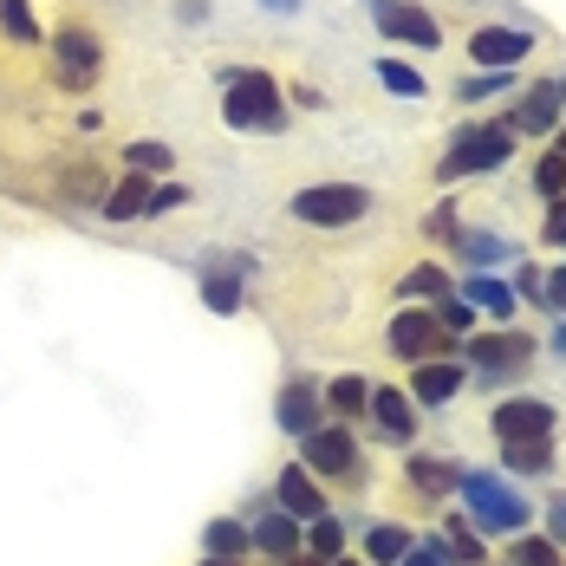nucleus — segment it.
Instances as JSON below:
<instances>
[{
  "mask_svg": "<svg viewBox=\"0 0 566 566\" xmlns=\"http://www.w3.org/2000/svg\"><path fill=\"white\" fill-rule=\"evenodd\" d=\"M455 489H462V502H469V527H475V534H527L534 509L514 495L502 475H482V469H475V475H462Z\"/></svg>",
  "mask_w": 566,
  "mask_h": 566,
  "instance_id": "obj_1",
  "label": "nucleus"
},
{
  "mask_svg": "<svg viewBox=\"0 0 566 566\" xmlns=\"http://www.w3.org/2000/svg\"><path fill=\"white\" fill-rule=\"evenodd\" d=\"M222 85H228L222 117L234 130H286V105H281L274 72H222Z\"/></svg>",
  "mask_w": 566,
  "mask_h": 566,
  "instance_id": "obj_2",
  "label": "nucleus"
},
{
  "mask_svg": "<svg viewBox=\"0 0 566 566\" xmlns=\"http://www.w3.org/2000/svg\"><path fill=\"white\" fill-rule=\"evenodd\" d=\"M509 157H514V124L509 117H495V124H462L455 144H450V157L437 164V176H443V182H455V176H489V170H502Z\"/></svg>",
  "mask_w": 566,
  "mask_h": 566,
  "instance_id": "obj_3",
  "label": "nucleus"
},
{
  "mask_svg": "<svg viewBox=\"0 0 566 566\" xmlns=\"http://www.w3.org/2000/svg\"><path fill=\"white\" fill-rule=\"evenodd\" d=\"M371 216V189L365 182H306L293 196V222L306 228H352Z\"/></svg>",
  "mask_w": 566,
  "mask_h": 566,
  "instance_id": "obj_4",
  "label": "nucleus"
},
{
  "mask_svg": "<svg viewBox=\"0 0 566 566\" xmlns=\"http://www.w3.org/2000/svg\"><path fill=\"white\" fill-rule=\"evenodd\" d=\"M365 7H371V20H378L385 40H403V46H417V53H437V46H443L437 13H423L417 0H365Z\"/></svg>",
  "mask_w": 566,
  "mask_h": 566,
  "instance_id": "obj_5",
  "label": "nucleus"
},
{
  "mask_svg": "<svg viewBox=\"0 0 566 566\" xmlns=\"http://www.w3.org/2000/svg\"><path fill=\"white\" fill-rule=\"evenodd\" d=\"M391 352L403 365H423V358H450L455 339L437 326V313H423V306H403L391 319Z\"/></svg>",
  "mask_w": 566,
  "mask_h": 566,
  "instance_id": "obj_6",
  "label": "nucleus"
},
{
  "mask_svg": "<svg viewBox=\"0 0 566 566\" xmlns=\"http://www.w3.org/2000/svg\"><path fill=\"white\" fill-rule=\"evenodd\" d=\"M300 462H306L313 475L345 482V475H358V437H352L345 423H319L313 437H300Z\"/></svg>",
  "mask_w": 566,
  "mask_h": 566,
  "instance_id": "obj_7",
  "label": "nucleus"
},
{
  "mask_svg": "<svg viewBox=\"0 0 566 566\" xmlns=\"http://www.w3.org/2000/svg\"><path fill=\"white\" fill-rule=\"evenodd\" d=\"M53 72H59V85L65 92H92L98 85V72H105V46L92 40V33H59L53 40Z\"/></svg>",
  "mask_w": 566,
  "mask_h": 566,
  "instance_id": "obj_8",
  "label": "nucleus"
},
{
  "mask_svg": "<svg viewBox=\"0 0 566 566\" xmlns=\"http://www.w3.org/2000/svg\"><path fill=\"white\" fill-rule=\"evenodd\" d=\"M300 541H306V527H300L281 502H268V509L248 521V547H254V554H268V560H281V566L300 560Z\"/></svg>",
  "mask_w": 566,
  "mask_h": 566,
  "instance_id": "obj_9",
  "label": "nucleus"
},
{
  "mask_svg": "<svg viewBox=\"0 0 566 566\" xmlns=\"http://www.w3.org/2000/svg\"><path fill=\"white\" fill-rule=\"evenodd\" d=\"M527 53H534L527 27H475L469 33V65H482V72H514Z\"/></svg>",
  "mask_w": 566,
  "mask_h": 566,
  "instance_id": "obj_10",
  "label": "nucleus"
},
{
  "mask_svg": "<svg viewBox=\"0 0 566 566\" xmlns=\"http://www.w3.org/2000/svg\"><path fill=\"white\" fill-rule=\"evenodd\" d=\"M274 502H281L300 527L306 521H319V514H333V502H326V489H319V475L306 469V462H286L281 469V482H274Z\"/></svg>",
  "mask_w": 566,
  "mask_h": 566,
  "instance_id": "obj_11",
  "label": "nucleus"
},
{
  "mask_svg": "<svg viewBox=\"0 0 566 566\" xmlns=\"http://www.w3.org/2000/svg\"><path fill=\"white\" fill-rule=\"evenodd\" d=\"M254 274V261L248 254H209V268H202V300H209V313H241V281Z\"/></svg>",
  "mask_w": 566,
  "mask_h": 566,
  "instance_id": "obj_12",
  "label": "nucleus"
},
{
  "mask_svg": "<svg viewBox=\"0 0 566 566\" xmlns=\"http://www.w3.org/2000/svg\"><path fill=\"white\" fill-rule=\"evenodd\" d=\"M554 423H560V410H554L547 397H502V410H495V437H502V443L547 437Z\"/></svg>",
  "mask_w": 566,
  "mask_h": 566,
  "instance_id": "obj_13",
  "label": "nucleus"
},
{
  "mask_svg": "<svg viewBox=\"0 0 566 566\" xmlns=\"http://www.w3.org/2000/svg\"><path fill=\"white\" fill-rule=\"evenodd\" d=\"M462 378H469V365L462 358H423V365H410V403H450L455 391H462Z\"/></svg>",
  "mask_w": 566,
  "mask_h": 566,
  "instance_id": "obj_14",
  "label": "nucleus"
},
{
  "mask_svg": "<svg viewBox=\"0 0 566 566\" xmlns=\"http://www.w3.org/2000/svg\"><path fill=\"white\" fill-rule=\"evenodd\" d=\"M469 358H475V371H489V378H509L514 365H527L534 358V339L527 333H482V339H469Z\"/></svg>",
  "mask_w": 566,
  "mask_h": 566,
  "instance_id": "obj_15",
  "label": "nucleus"
},
{
  "mask_svg": "<svg viewBox=\"0 0 566 566\" xmlns=\"http://www.w3.org/2000/svg\"><path fill=\"white\" fill-rule=\"evenodd\" d=\"M319 410H326V397L313 378H286L281 385V403H274V417H281L286 437H313L319 430Z\"/></svg>",
  "mask_w": 566,
  "mask_h": 566,
  "instance_id": "obj_16",
  "label": "nucleus"
},
{
  "mask_svg": "<svg viewBox=\"0 0 566 566\" xmlns=\"http://www.w3.org/2000/svg\"><path fill=\"white\" fill-rule=\"evenodd\" d=\"M560 105H566V72L560 78H547V85H534V92H521V105H514V130L521 137H541V130H554L560 124Z\"/></svg>",
  "mask_w": 566,
  "mask_h": 566,
  "instance_id": "obj_17",
  "label": "nucleus"
},
{
  "mask_svg": "<svg viewBox=\"0 0 566 566\" xmlns=\"http://www.w3.org/2000/svg\"><path fill=\"white\" fill-rule=\"evenodd\" d=\"M371 430L385 437V443H417V410H410V397L391 391V385H371Z\"/></svg>",
  "mask_w": 566,
  "mask_h": 566,
  "instance_id": "obj_18",
  "label": "nucleus"
},
{
  "mask_svg": "<svg viewBox=\"0 0 566 566\" xmlns=\"http://www.w3.org/2000/svg\"><path fill=\"white\" fill-rule=\"evenodd\" d=\"M455 254H462V268L489 274V268H502V261H514L521 248H514L509 234H495V228H455Z\"/></svg>",
  "mask_w": 566,
  "mask_h": 566,
  "instance_id": "obj_19",
  "label": "nucleus"
},
{
  "mask_svg": "<svg viewBox=\"0 0 566 566\" xmlns=\"http://www.w3.org/2000/svg\"><path fill=\"white\" fill-rule=\"evenodd\" d=\"M150 189H157V176H124V182H117L112 196H105V202H98V209H105V216H112V222H130V216H150Z\"/></svg>",
  "mask_w": 566,
  "mask_h": 566,
  "instance_id": "obj_20",
  "label": "nucleus"
},
{
  "mask_svg": "<svg viewBox=\"0 0 566 566\" xmlns=\"http://www.w3.org/2000/svg\"><path fill=\"white\" fill-rule=\"evenodd\" d=\"M462 300L475 306V313H489V319H514V286H502V281H489V274H469L462 281Z\"/></svg>",
  "mask_w": 566,
  "mask_h": 566,
  "instance_id": "obj_21",
  "label": "nucleus"
},
{
  "mask_svg": "<svg viewBox=\"0 0 566 566\" xmlns=\"http://www.w3.org/2000/svg\"><path fill=\"white\" fill-rule=\"evenodd\" d=\"M319 397H326V410H333V417H345V423L371 410V385H365L358 371H345V378H333V385H319Z\"/></svg>",
  "mask_w": 566,
  "mask_h": 566,
  "instance_id": "obj_22",
  "label": "nucleus"
},
{
  "mask_svg": "<svg viewBox=\"0 0 566 566\" xmlns=\"http://www.w3.org/2000/svg\"><path fill=\"white\" fill-rule=\"evenodd\" d=\"M410 489H423V495H450L455 482H462V469L455 462H443V455H410Z\"/></svg>",
  "mask_w": 566,
  "mask_h": 566,
  "instance_id": "obj_23",
  "label": "nucleus"
},
{
  "mask_svg": "<svg viewBox=\"0 0 566 566\" xmlns=\"http://www.w3.org/2000/svg\"><path fill=\"white\" fill-rule=\"evenodd\" d=\"M502 462H509V475H547V469H554V443H547V437L502 443Z\"/></svg>",
  "mask_w": 566,
  "mask_h": 566,
  "instance_id": "obj_24",
  "label": "nucleus"
},
{
  "mask_svg": "<svg viewBox=\"0 0 566 566\" xmlns=\"http://www.w3.org/2000/svg\"><path fill=\"white\" fill-rule=\"evenodd\" d=\"M300 547H306L319 566H333V560L345 554V521H339V514H319V521H306V541H300Z\"/></svg>",
  "mask_w": 566,
  "mask_h": 566,
  "instance_id": "obj_25",
  "label": "nucleus"
},
{
  "mask_svg": "<svg viewBox=\"0 0 566 566\" xmlns=\"http://www.w3.org/2000/svg\"><path fill=\"white\" fill-rule=\"evenodd\" d=\"M202 554H209V560H241V554H248V527H241V521H209V527H202Z\"/></svg>",
  "mask_w": 566,
  "mask_h": 566,
  "instance_id": "obj_26",
  "label": "nucleus"
},
{
  "mask_svg": "<svg viewBox=\"0 0 566 566\" xmlns=\"http://www.w3.org/2000/svg\"><path fill=\"white\" fill-rule=\"evenodd\" d=\"M371 72H378V85H385V92H397V98H430L423 72H417V65H403V59H378Z\"/></svg>",
  "mask_w": 566,
  "mask_h": 566,
  "instance_id": "obj_27",
  "label": "nucleus"
},
{
  "mask_svg": "<svg viewBox=\"0 0 566 566\" xmlns=\"http://www.w3.org/2000/svg\"><path fill=\"white\" fill-rule=\"evenodd\" d=\"M397 293H403V300H417V293H423V300H450V274H443L437 261H417V268L397 281Z\"/></svg>",
  "mask_w": 566,
  "mask_h": 566,
  "instance_id": "obj_28",
  "label": "nucleus"
},
{
  "mask_svg": "<svg viewBox=\"0 0 566 566\" xmlns=\"http://www.w3.org/2000/svg\"><path fill=\"white\" fill-rule=\"evenodd\" d=\"M403 554H410V534H403V527H391V521L365 534V560H371V566H397Z\"/></svg>",
  "mask_w": 566,
  "mask_h": 566,
  "instance_id": "obj_29",
  "label": "nucleus"
},
{
  "mask_svg": "<svg viewBox=\"0 0 566 566\" xmlns=\"http://www.w3.org/2000/svg\"><path fill=\"white\" fill-rule=\"evenodd\" d=\"M509 566H566V560H560V547H554L547 534H514Z\"/></svg>",
  "mask_w": 566,
  "mask_h": 566,
  "instance_id": "obj_30",
  "label": "nucleus"
},
{
  "mask_svg": "<svg viewBox=\"0 0 566 566\" xmlns=\"http://www.w3.org/2000/svg\"><path fill=\"white\" fill-rule=\"evenodd\" d=\"M534 189H541L547 202H560V196H566V137L541 157V164H534Z\"/></svg>",
  "mask_w": 566,
  "mask_h": 566,
  "instance_id": "obj_31",
  "label": "nucleus"
},
{
  "mask_svg": "<svg viewBox=\"0 0 566 566\" xmlns=\"http://www.w3.org/2000/svg\"><path fill=\"white\" fill-rule=\"evenodd\" d=\"M124 164H130L137 176H164V170L176 164V150H170V144H150V137H137V144L124 150Z\"/></svg>",
  "mask_w": 566,
  "mask_h": 566,
  "instance_id": "obj_32",
  "label": "nucleus"
},
{
  "mask_svg": "<svg viewBox=\"0 0 566 566\" xmlns=\"http://www.w3.org/2000/svg\"><path fill=\"white\" fill-rule=\"evenodd\" d=\"M0 33H7V40H20V46H33V40H40L33 7H27V0H0Z\"/></svg>",
  "mask_w": 566,
  "mask_h": 566,
  "instance_id": "obj_33",
  "label": "nucleus"
},
{
  "mask_svg": "<svg viewBox=\"0 0 566 566\" xmlns=\"http://www.w3.org/2000/svg\"><path fill=\"white\" fill-rule=\"evenodd\" d=\"M443 547L455 554V566H482V534H475L469 521H450V527H443Z\"/></svg>",
  "mask_w": 566,
  "mask_h": 566,
  "instance_id": "obj_34",
  "label": "nucleus"
},
{
  "mask_svg": "<svg viewBox=\"0 0 566 566\" xmlns=\"http://www.w3.org/2000/svg\"><path fill=\"white\" fill-rule=\"evenodd\" d=\"M437 326H443V333H469V326H475V306H469V300H462V293H450V300H437Z\"/></svg>",
  "mask_w": 566,
  "mask_h": 566,
  "instance_id": "obj_35",
  "label": "nucleus"
},
{
  "mask_svg": "<svg viewBox=\"0 0 566 566\" xmlns=\"http://www.w3.org/2000/svg\"><path fill=\"white\" fill-rule=\"evenodd\" d=\"M397 566H455V554L443 547V541H410V554Z\"/></svg>",
  "mask_w": 566,
  "mask_h": 566,
  "instance_id": "obj_36",
  "label": "nucleus"
},
{
  "mask_svg": "<svg viewBox=\"0 0 566 566\" xmlns=\"http://www.w3.org/2000/svg\"><path fill=\"white\" fill-rule=\"evenodd\" d=\"M495 92H509V72H482V78L455 85V98H495Z\"/></svg>",
  "mask_w": 566,
  "mask_h": 566,
  "instance_id": "obj_37",
  "label": "nucleus"
},
{
  "mask_svg": "<svg viewBox=\"0 0 566 566\" xmlns=\"http://www.w3.org/2000/svg\"><path fill=\"white\" fill-rule=\"evenodd\" d=\"M182 202H189V189H182V182H157V189H150V216H176Z\"/></svg>",
  "mask_w": 566,
  "mask_h": 566,
  "instance_id": "obj_38",
  "label": "nucleus"
},
{
  "mask_svg": "<svg viewBox=\"0 0 566 566\" xmlns=\"http://www.w3.org/2000/svg\"><path fill=\"white\" fill-rule=\"evenodd\" d=\"M521 293H527V300H541V306H547V274H534V268H521V286H514V300H521Z\"/></svg>",
  "mask_w": 566,
  "mask_h": 566,
  "instance_id": "obj_39",
  "label": "nucleus"
},
{
  "mask_svg": "<svg viewBox=\"0 0 566 566\" xmlns=\"http://www.w3.org/2000/svg\"><path fill=\"white\" fill-rule=\"evenodd\" d=\"M547 541H554V547L566 541V495H554V509H547Z\"/></svg>",
  "mask_w": 566,
  "mask_h": 566,
  "instance_id": "obj_40",
  "label": "nucleus"
},
{
  "mask_svg": "<svg viewBox=\"0 0 566 566\" xmlns=\"http://www.w3.org/2000/svg\"><path fill=\"white\" fill-rule=\"evenodd\" d=\"M547 306H554V313H566V268H554V274H547Z\"/></svg>",
  "mask_w": 566,
  "mask_h": 566,
  "instance_id": "obj_41",
  "label": "nucleus"
},
{
  "mask_svg": "<svg viewBox=\"0 0 566 566\" xmlns=\"http://www.w3.org/2000/svg\"><path fill=\"white\" fill-rule=\"evenodd\" d=\"M547 241H560V248H566V196L547 209Z\"/></svg>",
  "mask_w": 566,
  "mask_h": 566,
  "instance_id": "obj_42",
  "label": "nucleus"
},
{
  "mask_svg": "<svg viewBox=\"0 0 566 566\" xmlns=\"http://www.w3.org/2000/svg\"><path fill=\"white\" fill-rule=\"evenodd\" d=\"M430 228H437V234H455V202H443V209L430 216Z\"/></svg>",
  "mask_w": 566,
  "mask_h": 566,
  "instance_id": "obj_43",
  "label": "nucleus"
},
{
  "mask_svg": "<svg viewBox=\"0 0 566 566\" xmlns=\"http://www.w3.org/2000/svg\"><path fill=\"white\" fill-rule=\"evenodd\" d=\"M202 566H241V560H209V554H202Z\"/></svg>",
  "mask_w": 566,
  "mask_h": 566,
  "instance_id": "obj_44",
  "label": "nucleus"
},
{
  "mask_svg": "<svg viewBox=\"0 0 566 566\" xmlns=\"http://www.w3.org/2000/svg\"><path fill=\"white\" fill-rule=\"evenodd\" d=\"M268 7H281V13H293V0H268Z\"/></svg>",
  "mask_w": 566,
  "mask_h": 566,
  "instance_id": "obj_45",
  "label": "nucleus"
},
{
  "mask_svg": "<svg viewBox=\"0 0 566 566\" xmlns=\"http://www.w3.org/2000/svg\"><path fill=\"white\" fill-rule=\"evenodd\" d=\"M333 566H358V560H345V554H339V560H333Z\"/></svg>",
  "mask_w": 566,
  "mask_h": 566,
  "instance_id": "obj_46",
  "label": "nucleus"
},
{
  "mask_svg": "<svg viewBox=\"0 0 566 566\" xmlns=\"http://www.w3.org/2000/svg\"><path fill=\"white\" fill-rule=\"evenodd\" d=\"M274 566H281V560H274Z\"/></svg>",
  "mask_w": 566,
  "mask_h": 566,
  "instance_id": "obj_47",
  "label": "nucleus"
}]
</instances>
